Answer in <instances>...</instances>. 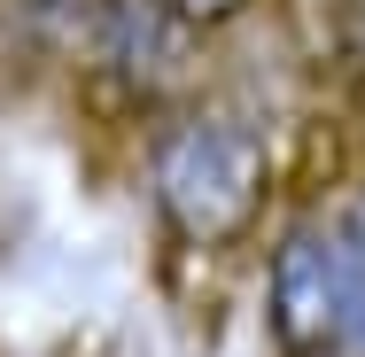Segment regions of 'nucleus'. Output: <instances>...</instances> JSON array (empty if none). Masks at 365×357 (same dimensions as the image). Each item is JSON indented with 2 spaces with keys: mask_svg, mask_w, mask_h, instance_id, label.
<instances>
[{
  "mask_svg": "<svg viewBox=\"0 0 365 357\" xmlns=\"http://www.w3.org/2000/svg\"><path fill=\"white\" fill-rule=\"evenodd\" d=\"M148 179H155V210L163 225L187 241V249H225L241 241L257 210H264V187H272V148L249 117L233 109H187L155 133L148 155Z\"/></svg>",
  "mask_w": 365,
  "mask_h": 357,
  "instance_id": "obj_2",
  "label": "nucleus"
},
{
  "mask_svg": "<svg viewBox=\"0 0 365 357\" xmlns=\"http://www.w3.org/2000/svg\"><path fill=\"white\" fill-rule=\"evenodd\" d=\"M187 47H195V31L163 0H101V63H117L125 86H140V93L179 86Z\"/></svg>",
  "mask_w": 365,
  "mask_h": 357,
  "instance_id": "obj_3",
  "label": "nucleus"
},
{
  "mask_svg": "<svg viewBox=\"0 0 365 357\" xmlns=\"http://www.w3.org/2000/svg\"><path fill=\"white\" fill-rule=\"evenodd\" d=\"M264 326L280 357H365V195L319 202L280 233Z\"/></svg>",
  "mask_w": 365,
  "mask_h": 357,
  "instance_id": "obj_1",
  "label": "nucleus"
},
{
  "mask_svg": "<svg viewBox=\"0 0 365 357\" xmlns=\"http://www.w3.org/2000/svg\"><path fill=\"white\" fill-rule=\"evenodd\" d=\"M163 8H171V16L187 24V31H210V24H233V16L249 8V0H163Z\"/></svg>",
  "mask_w": 365,
  "mask_h": 357,
  "instance_id": "obj_4",
  "label": "nucleus"
}]
</instances>
